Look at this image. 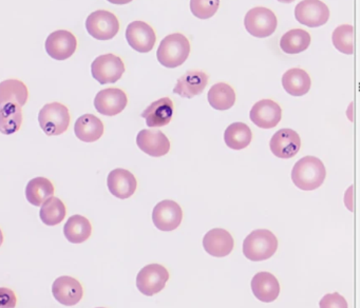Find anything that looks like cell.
<instances>
[{"label":"cell","mask_w":360,"mask_h":308,"mask_svg":"<svg viewBox=\"0 0 360 308\" xmlns=\"http://www.w3.org/2000/svg\"><path fill=\"white\" fill-rule=\"evenodd\" d=\"M174 103L169 97H163L151 103L141 114L146 120V124L150 128L164 127L172 122L174 116Z\"/></svg>","instance_id":"obj_21"},{"label":"cell","mask_w":360,"mask_h":308,"mask_svg":"<svg viewBox=\"0 0 360 308\" xmlns=\"http://www.w3.org/2000/svg\"><path fill=\"white\" fill-rule=\"evenodd\" d=\"M311 80L307 71L300 68L288 70L282 76L284 90L292 96H303L311 89Z\"/></svg>","instance_id":"obj_24"},{"label":"cell","mask_w":360,"mask_h":308,"mask_svg":"<svg viewBox=\"0 0 360 308\" xmlns=\"http://www.w3.org/2000/svg\"><path fill=\"white\" fill-rule=\"evenodd\" d=\"M295 17L298 23L307 27H321L328 23L330 10L320 0H303L295 8Z\"/></svg>","instance_id":"obj_9"},{"label":"cell","mask_w":360,"mask_h":308,"mask_svg":"<svg viewBox=\"0 0 360 308\" xmlns=\"http://www.w3.org/2000/svg\"><path fill=\"white\" fill-rule=\"evenodd\" d=\"M4 243V233L3 231H1V229H0V247H1V245H3Z\"/></svg>","instance_id":"obj_38"},{"label":"cell","mask_w":360,"mask_h":308,"mask_svg":"<svg viewBox=\"0 0 360 308\" xmlns=\"http://www.w3.org/2000/svg\"><path fill=\"white\" fill-rule=\"evenodd\" d=\"M326 167L316 156H304L295 164L292 171V183L299 189L313 191L323 184Z\"/></svg>","instance_id":"obj_1"},{"label":"cell","mask_w":360,"mask_h":308,"mask_svg":"<svg viewBox=\"0 0 360 308\" xmlns=\"http://www.w3.org/2000/svg\"><path fill=\"white\" fill-rule=\"evenodd\" d=\"M128 44L139 53H148L157 41L155 30L145 21H134L126 29Z\"/></svg>","instance_id":"obj_12"},{"label":"cell","mask_w":360,"mask_h":308,"mask_svg":"<svg viewBox=\"0 0 360 308\" xmlns=\"http://www.w3.org/2000/svg\"><path fill=\"white\" fill-rule=\"evenodd\" d=\"M250 120L261 129L275 128L282 117V109L271 99H262L252 105Z\"/></svg>","instance_id":"obj_16"},{"label":"cell","mask_w":360,"mask_h":308,"mask_svg":"<svg viewBox=\"0 0 360 308\" xmlns=\"http://www.w3.org/2000/svg\"><path fill=\"white\" fill-rule=\"evenodd\" d=\"M208 84V75L201 70H189L181 76L174 88V93L185 98L201 94Z\"/></svg>","instance_id":"obj_20"},{"label":"cell","mask_w":360,"mask_h":308,"mask_svg":"<svg viewBox=\"0 0 360 308\" xmlns=\"http://www.w3.org/2000/svg\"><path fill=\"white\" fill-rule=\"evenodd\" d=\"M22 124V108L13 103L0 105V132L13 134L20 130Z\"/></svg>","instance_id":"obj_31"},{"label":"cell","mask_w":360,"mask_h":308,"mask_svg":"<svg viewBox=\"0 0 360 308\" xmlns=\"http://www.w3.org/2000/svg\"><path fill=\"white\" fill-rule=\"evenodd\" d=\"M96 308H106V307H96Z\"/></svg>","instance_id":"obj_40"},{"label":"cell","mask_w":360,"mask_h":308,"mask_svg":"<svg viewBox=\"0 0 360 308\" xmlns=\"http://www.w3.org/2000/svg\"><path fill=\"white\" fill-rule=\"evenodd\" d=\"M235 242L231 234L222 228L210 230L203 238V247L206 252L214 257H224L231 255Z\"/></svg>","instance_id":"obj_19"},{"label":"cell","mask_w":360,"mask_h":308,"mask_svg":"<svg viewBox=\"0 0 360 308\" xmlns=\"http://www.w3.org/2000/svg\"><path fill=\"white\" fill-rule=\"evenodd\" d=\"M252 139L250 127L244 122H233L224 132V141L227 147L233 150L245 149Z\"/></svg>","instance_id":"obj_30"},{"label":"cell","mask_w":360,"mask_h":308,"mask_svg":"<svg viewBox=\"0 0 360 308\" xmlns=\"http://www.w3.org/2000/svg\"><path fill=\"white\" fill-rule=\"evenodd\" d=\"M86 30L98 40H110L120 31V21L113 13L98 10L86 19Z\"/></svg>","instance_id":"obj_7"},{"label":"cell","mask_w":360,"mask_h":308,"mask_svg":"<svg viewBox=\"0 0 360 308\" xmlns=\"http://www.w3.org/2000/svg\"><path fill=\"white\" fill-rule=\"evenodd\" d=\"M191 42L186 36L181 33L166 36L158 49V61L164 67L174 69L180 67L188 58Z\"/></svg>","instance_id":"obj_2"},{"label":"cell","mask_w":360,"mask_h":308,"mask_svg":"<svg viewBox=\"0 0 360 308\" xmlns=\"http://www.w3.org/2000/svg\"><path fill=\"white\" fill-rule=\"evenodd\" d=\"M220 0H191V11L197 18L210 19L216 14Z\"/></svg>","instance_id":"obj_34"},{"label":"cell","mask_w":360,"mask_h":308,"mask_svg":"<svg viewBox=\"0 0 360 308\" xmlns=\"http://www.w3.org/2000/svg\"><path fill=\"white\" fill-rule=\"evenodd\" d=\"M28 97V88L22 80L7 79L0 82V105L13 103L22 108L26 105Z\"/></svg>","instance_id":"obj_25"},{"label":"cell","mask_w":360,"mask_h":308,"mask_svg":"<svg viewBox=\"0 0 360 308\" xmlns=\"http://www.w3.org/2000/svg\"><path fill=\"white\" fill-rule=\"evenodd\" d=\"M48 55L56 60H66L70 58L77 48V37L67 30L52 32L48 36L45 44Z\"/></svg>","instance_id":"obj_10"},{"label":"cell","mask_w":360,"mask_h":308,"mask_svg":"<svg viewBox=\"0 0 360 308\" xmlns=\"http://www.w3.org/2000/svg\"><path fill=\"white\" fill-rule=\"evenodd\" d=\"M246 31L257 38L273 35L277 29L278 20L275 13L264 6H257L246 13L244 18Z\"/></svg>","instance_id":"obj_5"},{"label":"cell","mask_w":360,"mask_h":308,"mask_svg":"<svg viewBox=\"0 0 360 308\" xmlns=\"http://www.w3.org/2000/svg\"><path fill=\"white\" fill-rule=\"evenodd\" d=\"M107 1L110 2V4H120V6H122V4H129L132 0H107Z\"/></svg>","instance_id":"obj_37"},{"label":"cell","mask_w":360,"mask_h":308,"mask_svg":"<svg viewBox=\"0 0 360 308\" xmlns=\"http://www.w3.org/2000/svg\"><path fill=\"white\" fill-rule=\"evenodd\" d=\"M277 1L282 2V4H290V2L295 1V0H277Z\"/></svg>","instance_id":"obj_39"},{"label":"cell","mask_w":360,"mask_h":308,"mask_svg":"<svg viewBox=\"0 0 360 308\" xmlns=\"http://www.w3.org/2000/svg\"><path fill=\"white\" fill-rule=\"evenodd\" d=\"M183 211L178 203L172 200H162L153 211V222L161 231H172L181 225Z\"/></svg>","instance_id":"obj_11"},{"label":"cell","mask_w":360,"mask_h":308,"mask_svg":"<svg viewBox=\"0 0 360 308\" xmlns=\"http://www.w3.org/2000/svg\"><path fill=\"white\" fill-rule=\"evenodd\" d=\"M207 99L214 109L225 111L235 105L236 92L229 84L218 82L208 91Z\"/></svg>","instance_id":"obj_27"},{"label":"cell","mask_w":360,"mask_h":308,"mask_svg":"<svg viewBox=\"0 0 360 308\" xmlns=\"http://www.w3.org/2000/svg\"><path fill=\"white\" fill-rule=\"evenodd\" d=\"M109 191L115 198L126 200L134 195L138 187L136 177L126 169L117 168L111 171L107 177Z\"/></svg>","instance_id":"obj_18"},{"label":"cell","mask_w":360,"mask_h":308,"mask_svg":"<svg viewBox=\"0 0 360 308\" xmlns=\"http://www.w3.org/2000/svg\"><path fill=\"white\" fill-rule=\"evenodd\" d=\"M75 133L79 141L94 143L104 134V124L98 116L85 114L75 122Z\"/></svg>","instance_id":"obj_23"},{"label":"cell","mask_w":360,"mask_h":308,"mask_svg":"<svg viewBox=\"0 0 360 308\" xmlns=\"http://www.w3.org/2000/svg\"><path fill=\"white\" fill-rule=\"evenodd\" d=\"M300 147V136L292 129L285 128L277 131L269 141V148L274 155L284 160L294 158Z\"/></svg>","instance_id":"obj_15"},{"label":"cell","mask_w":360,"mask_h":308,"mask_svg":"<svg viewBox=\"0 0 360 308\" xmlns=\"http://www.w3.org/2000/svg\"><path fill=\"white\" fill-rule=\"evenodd\" d=\"M311 44V35L302 29H292L286 32L280 40V48L286 54H299Z\"/></svg>","instance_id":"obj_29"},{"label":"cell","mask_w":360,"mask_h":308,"mask_svg":"<svg viewBox=\"0 0 360 308\" xmlns=\"http://www.w3.org/2000/svg\"><path fill=\"white\" fill-rule=\"evenodd\" d=\"M169 280L167 268L161 264H149L145 266L136 276V287L143 295L153 297L165 288Z\"/></svg>","instance_id":"obj_6"},{"label":"cell","mask_w":360,"mask_h":308,"mask_svg":"<svg viewBox=\"0 0 360 308\" xmlns=\"http://www.w3.org/2000/svg\"><path fill=\"white\" fill-rule=\"evenodd\" d=\"M66 213V206L63 200L56 196H51L41 205L39 217L45 225L56 226L64 221Z\"/></svg>","instance_id":"obj_32"},{"label":"cell","mask_w":360,"mask_h":308,"mask_svg":"<svg viewBox=\"0 0 360 308\" xmlns=\"http://www.w3.org/2000/svg\"><path fill=\"white\" fill-rule=\"evenodd\" d=\"M353 25H341L334 30L332 41L339 52L347 55L353 54Z\"/></svg>","instance_id":"obj_33"},{"label":"cell","mask_w":360,"mask_h":308,"mask_svg":"<svg viewBox=\"0 0 360 308\" xmlns=\"http://www.w3.org/2000/svg\"><path fill=\"white\" fill-rule=\"evenodd\" d=\"M136 145L144 153L153 158L166 155L170 150L168 137L158 129H148L139 132Z\"/></svg>","instance_id":"obj_17"},{"label":"cell","mask_w":360,"mask_h":308,"mask_svg":"<svg viewBox=\"0 0 360 308\" xmlns=\"http://www.w3.org/2000/svg\"><path fill=\"white\" fill-rule=\"evenodd\" d=\"M320 308H349L347 300L340 293H328L319 302Z\"/></svg>","instance_id":"obj_35"},{"label":"cell","mask_w":360,"mask_h":308,"mask_svg":"<svg viewBox=\"0 0 360 308\" xmlns=\"http://www.w3.org/2000/svg\"><path fill=\"white\" fill-rule=\"evenodd\" d=\"M39 126L49 136H58L66 132L70 124V113L60 103H47L39 114Z\"/></svg>","instance_id":"obj_4"},{"label":"cell","mask_w":360,"mask_h":308,"mask_svg":"<svg viewBox=\"0 0 360 308\" xmlns=\"http://www.w3.org/2000/svg\"><path fill=\"white\" fill-rule=\"evenodd\" d=\"M54 299L64 306H75L83 299L84 289L81 282L72 276H63L52 285Z\"/></svg>","instance_id":"obj_14"},{"label":"cell","mask_w":360,"mask_h":308,"mask_svg":"<svg viewBox=\"0 0 360 308\" xmlns=\"http://www.w3.org/2000/svg\"><path fill=\"white\" fill-rule=\"evenodd\" d=\"M124 72V61L121 57L111 53L96 57L91 65L92 76L101 84H115L123 76Z\"/></svg>","instance_id":"obj_8"},{"label":"cell","mask_w":360,"mask_h":308,"mask_svg":"<svg viewBox=\"0 0 360 308\" xmlns=\"http://www.w3.org/2000/svg\"><path fill=\"white\" fill-rule=\"evenodd\" d=\"M92 233V226L89 219L83 215L75 214L69 217L64 226V234L72 244L86 242Z\"/></svg>","instance_id":"obj_26"},{"label":"cell","mask_w":360,"mask_h":308,"mask_svg":"<svg viewBox=\"0 0 360 308\" xmlns=\"http://www.w3.org/2000/svg\"><path fill=\"white\" fill-rule=\"evenodd\" d=\"M278 249V238L267 229H257L250 232L243 242V253L252 262L265 261L275 255Z\"/></svg>","instance_id":"obj_3"},{"label":"cell","mask_w":360,"mask_h":308,"mask_svg":"<svg viewBox=\"0 0 360 308\" xmlns=\"http://www.w3.org/2000/svg\"><path fill=\"white\" fill-rule=\"evenodd\" d=\"M53 195V184L46 177H35L27 185V200L33 206H41L46 200Z\"/></svg>","instance_id":"obj_28"},{"label":"cell","mask_w":360,"mask_h":308,"mask_svg":"<svg viewBox=\"0 0 360 308\" xmlns=\"http://www.w3.org/2000/svg\"><path fill=\"white\" fill-rule=\"evenodd\" d=\"M16 304L15 293L8 287H0V308H15Z\"/></svg>","instance_id":"obj_36"},{"label":"cell","mask_w":360,"mask_h":308,"mask_svg":"<svg viewBox=\"0 0 360 308\" xmlns=\"http://www.w3.org/2000/svg\"><path fill=\"white\" fill-rule=\"evenodd\" d=\"M127 103V95L119 88H107L101 90L94 98V107L96 111L106 116H115L121 113Z\"/></svg>","instance_id":"obj_13"},{"label":"cell","mask_w":360,"mask_h":308,"mask_svg":"<svg viewBox=\"0 0 360 308\" xmlns=\"http://www.w3.org/2000/svg\"><path fill=\"white\" fill-rule=\"evenodd\" d=\"M252 291L259 301L271 303L279 297V281L271 272H258L252 278Z\"/></svg>","instance_id":"obj_22"}]
</instances>
